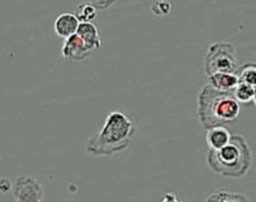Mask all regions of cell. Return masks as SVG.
Instances as JSON below:
<instances>
[{
	"mask_svg": "<svg viewBox=\"0 0 256 202\" xmlns=\"http://www.w3.org/2000/svg\"><path fill=\"white\" fill-rule=\"evenodd\" d=\"M61 53L64 58L79 62L86 59L92 53V50L85 45L77 34H74L64 40Z\"/></svg>",
	"mask_w": 256,
	"mask_h": 202,
	"instance_id": "obj_6",
	"label": "cell"
},
{
	"mask_svg": "<svg viewBox=\"0 0 256 202\" xmlns=\"http://www.w3.org/2000/svg\"><path fill=\"white\" fill-rule=\"evenodd\" d=\"M232 137L231 131L224 125L207 129L206 143L209 150H219L228 144Z\"/></svg>",
	"mask_w": 256,
	"mask_h": 202,
	"instance_id": "obj_9",
	"label": "cell"
},
{
	"mask_svg": "<svg viewBox=\"0 0 256 202\" xmlns=\"http://www.w3.org/2000/svg\"><path fill=\"white\" fill-rule=\"evenodd\" d=\"M208 167L216 174L228 178H241L247 174L253 162L251 147L243 135L232 134L227 145L219 150H208Z\"/></svg>",
	"mask_w": 256,
	"mask_h": 202,
	"instance_id": "obj_2",
	"label": "cell"
},
{
	"mask_svg": "<svg viewBox=\"0 0 256 202\" xmlns=\"http://www.w3.org/2000/svg\"><path fill=\"white\" fill-rule=\"evenodd\" d=\"M241 104L232 92H222L205 84L197 97V114L205 129L222 126L236 120L241 114Z\"/></svg>",
	"mask_w": 256,
	"mask_h": 202,
	"instance_id": "obj_3",
	"label": "cell"
},
{
	"mask_svg": "<svg viewBox=\"0 0 256 202\" xmlns=\"http://www.w3.org/2000/svg\"><path fill=\"white\" fill-rule=\"evenodd\" d=\"M255 86L248 84L238 83L232 91L234 98L241 103H254L255 102Z\"/></svg>",
	"mask_w": 256,
	"mask_h": 202,
	"instance_id": "obj_12",
	"label": "cell"
},
{
	"mask_svg": "<svg viewBox=\"0 0 256 202\" xmlns=\"http://www.w3.org/2000/svg\"><path fill=\"white\" fill-rule=\"evenodd\" d=\"M12 182L7 177H0V192L7 193L12 189Z\"/></svg>",
	"mask_w": 256,
	"mask_h": 202,
	"instance_id": "obj_16",
	"label": "cell"
},
{
	"mask_svg": "<svg viewBox=\"0 0 256 202\" xmlns=\"http://www.w3.org/2000/svg\"><path fill=\"white\" fill-rule=\"evenodd\" d=\"M0 158H1V153H0Z\"/></svg>",
	"mask_w": 256,
	"mask_h": 202,
	"instance_id": "obj_18",
	"label": "cell"
},
{
	"mask_svg": "<svg viewBox=\"0 0 256 202\" xmlns=\"http://www.w3.org/2000/svg\"><path fill=\"white\" fill-rule=\"evenodd\" d=\"M242 193L232 192L225 189H216L214 190L205 200V202H233L236 199L240 198Z\"/></svg>",
	"mask_w": 256,
	"mask_h": 202,
	"instance_id": "obj_14",
	"label": "cell"
},
{
	"mask_svg": "<svg viewBox=\"0 0 256 202\" xmlns=\"http://www.w3.org/2000/svg\"><path fill=\"white\" fill-rule=\"evenodd\" d=\"M75 17L79 21V23L91 22L97 15L95 7L90 2L80 3L74 12Z\"/></svg>",
	"mask_w": 256,
	"mask_h": 202,
	"instance_id": "obj_13",
	"label": "cell"
},
{
	"mask_svg": "<svg viewBox=\"0 0 256 202\" xmlns=\"http://www.w3.org/2000/svg\"><path fill=\"white\" fill-rule=\"evenodd\" d=\"M79 26V21L73 13H62L60 14L54 22L55 33L63 38L64 40L74 34H76L77 28Z\"/></svg>",
	"mask_w": 256,
	"mask_h": 202,
	"instance_id": "obj_8",
	"label": "cell"
},
{
	"mask_svg": "<svg viewBox=\"0 0 256 202\" xmlns=\"http://www.w3.org/2000/svg\"><path fill=\"white\" fill-rule=\"evenodd\" d=\"M161 202H183V201H181V200L177 197V195H176L175 193H173V192H168V193H166V194L164 195V198H163V200H162Z\"/></svg>",
	"mask_w": 256,
	"mask_h": 202,
	"instance_id": "obj_17",
	"label": "cell"
},
{
	"mask_svg": "<svg viewBox=\"0 0 256 202\" xmlns=\"http://www.w3.org/2000/svg\"><path fill=\"white\" fill-rule=\"evenodd\" d=\"M136 131V125L125 113L112 111L102 128L88 139L87 152L93 156H113L130 146Z\"/></svg>",
	"mask_w": 256,
	"mask_h": 202,
	"instance_id": "obj_1",
	"label": "cell"
},
{
	"mask_svg": "<svg viewBox=\"0 0 256 202\" xmlns=\"http://www.w3.org/2000/svg\"><path fill=\"white\" fill-rule=\"evenodd\" d=\"M12 191L16 202H41L43 197V190L39 181L26 174L16 178Z\"/></svg>",
	"mask_w": 256,
	"mask_h": 202,
	"instance_id": "obj_5",
	"label": "cell"
},
{
	"mask_svg": "<svg viewBox=\"0 0 256 202\" xmlns=\"http://www.w3.org/2000/svg\"><path fill=\"white\" fill-rule=\"evenodd\" d=\"M237 69V50L230 42H214L209 45L205 58L206 76L215 73H234Z\"/></svg>",
	"mask_w": 256,
	"mask_h": 202,
	"instance_id": "obj_4",
	"label": "cell"
},
{
	"mask_svg": "<svg viewBox=\"0 0 256 202\" xmlns=\"http://www.w3.org/2000/svg\"><path fill=\"white\" fill-rule=\"evenodd\" d=\"M171 7L169 1H155L151 5V11L157 16H164L170 13Z\"/></svg>",
	"mask_w": 256,
	"mask_h": 202,
	"instance_id": "obj_15",
	"label": "cell"
},
{
	"mask_svg": "<svg viewBox=\"0 0 256 202\" xmlns=\"http://www.w3.org/2000/svg\"><path fill=\"white\" fill-rule=\"evenodd\" d=\"M207 80V84L222 92H232L238 84V79L234 73H215L208 76Z\"/></svg>",
	"mask_w": 256,
	"mask_h": 202,
	"instance_id": "obj_10",
	"label": "cell"
},
{
	"mask_svg": "<svg viewBox=\"0 0 256 202\" xmlns=\"http://www.w3.org/2000/svg\"><path fill=\"white\" fill-rule=\"evenodd\" d=\"M238 79V83L248 84L251 86L256 85V64L248 62L237 68L234 72Z\"/></svg>",
	"mask_w": 256,
	"mask_h": 202,
	"instance_id": "obj_11",
	"label": "cell"
},
{
	"mask_svg": "<svg viewBox=\"0 0 256 202\" xmlns=\"http://www.w3.org/2000/svg\"><path fill=\"white\" fill-rule=\"evenodd\" d=\"M76 34L81 38L85 45L90 50H96L101 48V37L97 26L92 22L79 23Z\"/></svg>",
	"mask_w": 256,
	"mask_h": 202,
	"instance_id": "obj_7",
	"label": "cell"
}]
</instances>
